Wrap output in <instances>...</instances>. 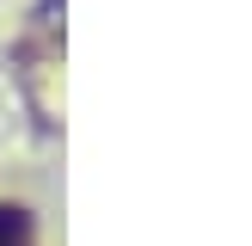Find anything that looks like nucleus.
<instances>
[{
	"instance_id": "f257e3e1",
	"label": "nucleus",
	"mask_w": 252,
	"mask_h": 246,
	"mask_svg": "<svg viewBox=\"0 0 252 246\" xmlns=\"http://www.w3.org/2000/svg\"><path fill=\"white\" fill-rule=\"evenodd\" d=\"M0 246H37V221H31V209L0 203Z\"/></svg>"
}]
</instances>
